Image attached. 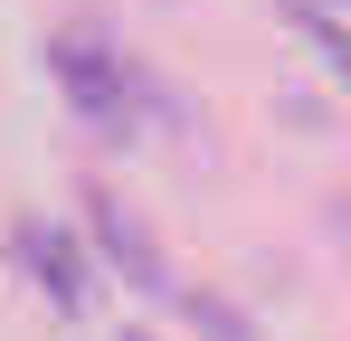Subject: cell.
<instances>
[{
  "instance_id": "1",
  "label": "cell",
  "mask_w": 351,
  "mask_h": 341,
  "mask_svg": "<svg viewBox=\"0 0 351 341\" xmlns=\"http://www.w3.org/2000/svg\"><path fill=\"white\" fill-rule=\"evenodd\" d=\"M19 247H29V266L48 275V294L76 313V256H66V237H58V227H19Z\"/></svg>"
}]
</instances>
